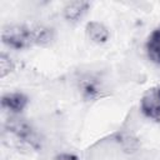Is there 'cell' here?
<instances>
[{"instance_id": "6da1fadb", "label": "cell", "mask_w": 160, "mask_h": 160, "mask_svg": "<svg viewBox=\"0 0 160 160\" xmlns=\"http://www.w3.org/2000/svg\"><path fill=\"white\" fill-rule=\"evenodd\" d=\"M2 42L15 50H24L32 44V35L30 26L25 25H6L1 30Z\"/></svg>"}, {"instance_id": "7a4b0ae2", "label": "cell", "mask_w": 160, "mask_h": 160, "mask_svg": "<svg viewBox=\"0 0 160 160\" xmlns=\"http://www.w3.org/2000/svg\"><path fill=\"white\" fill-rule=\"evenodd\" d=\"M6 129H8L9 132L15 135L19 140H21V141H24V142H26L31 146L38 145L36 132L24 119H20V118H16V116L9 118L8 121H6Z\"/></svg>"}, {"instance_id": "3957f363", "label": "cell", "mask_w": 160, "mask_h": 160, "mask_svg": "<svg viewBox=\"0 0 160 160\" xmlns=\"http://www.w3.org/2000/svg\"><path fill=\"white\" fill-rule=\"evenodd\" d=\"M141 112L150 119H160V85L145 91L140 100Z\"/></svg>"}, {"instance_id": "277c9868", "label": "cell", "mask_w": 160, "mask_h": 160, "mask_svg": "<svg viewBox=\"0 0 160 160\" xmlns=\"http://www.w3.org/2000/svg\"><path fill=\"white\" fill-rule=\"evenodd\" d=\"M79 89L81 92V96L85 100H98L104 95V88L99 79L86 75L82 76L79 81Z\"/></svg>"}, {"instance_id": "5b68a950", "label": "cell", "mask_w": 160, "mask_h": 160, "mask_svg": "<svg viewBox=\"0 0 160 160\" xmlns=\"http://www.w3.org/2000/svg\"><path fill=\"white\" fill-rule=\"evenodd\" d=\"M29 102V98L22 94V92H8L5 95H2L1 98V106L2 109L12 112V114H19L21 112L26 105Z\"/></svg>"}, {"instance_id": "8992f818", "label": "cell", "mask_w": 160, "mask_h": 160, "mask_svg": "<svg viewBox=\"0 0 160 160\" xmlns=\"http://www.w3.org/2000/svg\"><path fill=\"white\" fill-rule=\"evenodd\" d=\"M89 6L90 4L88 1H82V0L70 1L64 6L62 15L65 20H68L69 22H76L85 15V12L89 10Z\"/></svg>"}, {"instance_id": "52a82bcc", "label": "cell", "mask_w": 160, "mask_h": 160, "mask_svg": "<svg viewBox=\"0 0 160 160\" xmlns=\"http://www.w3.org/2000/svg\"><path fill=\"white\" fill-rule=\"evenodd\" d=\"M85 31H86V35L88 38L95 42V44H104L109 40V36H110V32L108 30V28L99 22V21H90L86 24V28H85Z\"/></svg>"}, {"instance_id": "ba28073f", "label": "cell", "mask_w": 160, "mask_h": 160, "mask_svg": "<svg viewBox=\"0 0 160 160\" xmlns=\"http://www.w3.org/2000/svg\"><path fill=\"white\" fill-rule=\"evenodd\" d=\"M146 52L154 64L160 65V26L152 30L149 35L146 41Z\"/></svg>"}, {"instance_id": "9c48e42d", "label": "cell", "mask_w": 160, "mask_h": 160, "mask_svg": "<svg viewBox=\"0 0 160 160\" xmlns=\"http://www.w3.org/2000/svg\"><path fill=\"white\" fill-rule=\"evenodd\" d=\"M32 35L34 45H48L54 39V30L45 25H34L30 26Z\"/></svg>"}, {"instance_id": "30bf717a", "label": "cell", "mask_w": 160, "mask_h": 160, "mask_svg": "<svg viewBox=\"0 0 160 160\" xmlns=\"http://www.w3.org/2000/svg\"><path fill=\"white\" fill-rule=\"evenodd\" d=\"M14 68H15V65H14V61L11 60V58L9 55H6L5 52H1L0 54V78H5L10 72H12Z\"/></svg>"}, {"instance_id": "8fae6325", "label": "cell", "mask_w": 160, "mask_h": 160, "mask_svg": "<svg viewBox=\"0 0 160 160\" xmlns=\"http://www.w3.org/2000/svg\"><path fill=\"white\" fill-rule=\"evenodd\" d=\"M121 145H122L124 151H126V152L136 151V149L139 148V142H138V140H136V139H132V138H129V136L125 138V139L122 140Z\"/></svg>"}, {"instance_id": "7c38bea8", "label": "cell", "mask_w": 160, "mask_h": 160, "mask_svg": "<svg viewBox=\"0 0 160 160\" xmlns=\"http://www.w3.org/2000/svg\"><path fill=\"white\" fill-rule=\"evenodd\" d=\"M52 160H79V158L71 152H60Z\"/></svg>"}]
</instances>
